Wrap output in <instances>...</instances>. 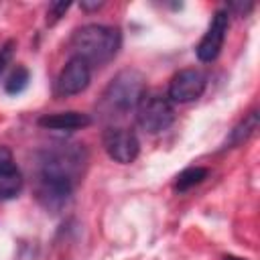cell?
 <instances>
[{
    "label": "cell",
    "instance_id": "cell-1",
    "mask_svg": "<svg viewBox=\"0 0 260 260\" xmlns=\"http://www.w3.org/2000/svg\"><path fill=\"white\" fill-rule=\"evenodd\" d=\"M87 152L81 144H55L37 154L35 191L39 203L51 211H61L73 195L83 175Z\"/></svg>",
    "mask_w": 260,
    "mask_h": 260
},
{
    "label": "cell",
    "instance_id": "cell-2",
    "mask_svg": "<svg viewBox=\"0 0 260 260\" xmlns=\"http://www.w3.org/2000/svg\"><path fill=\"white\" fill-rule=\"evenodd\" d=\"M122 47L120 28L108 24H83L73 30L69 51L89 65H104L112 61Z\"/></svg>",
    "mask_w": 260,
    "mask_h": 260
},
{
    "label": "cell",
    "instance_id": "cell-3",
    "mask_svg": "<svg viewBox=\"0 0 260 260\" xmlns=\"http://www.w3.org/2000/svg\"><path fill=\"white\" fill-rule=\"evenodd\" d=\"M146 91V79L136 69H122L106 85L98 110L106 118H122L136 110L138 102Z\"/></svg>",
    "mask_w": 260,
    "mask_h": 260
},
{
    "label": "cell",
    "instance_id": "cell-4",
    "mask_svg": "<svg viewBox=\"0 0 260 260\" xmlns=\"http://www.w3.org/2000/svg\"><path fill=\"white\" fill-rule=\"evenodd\" d=\"M175 120L173 102L160 91H144L136 106V122L148 134L165 132Z\"/></svg>",
    "mask_w": 260,
    "mask_h": 260
},
{
    "label": "cell",
    "instance_id": "cell-5",
    "mask_svg": "<svg viewBox=\"0 0 260 260\" xmlns=\"http://www.w3.org/2000/svg\"><path fill=\"white\" fill-rule=\"evenodd\" d=\"M205 85H207V75L201 69H195V67L181 69L179 73L173 75L167 98L175 104H187L201 98V93L205 91Z\"/></svg>",
    "mask_w": 260,
    "mask_h": 260
},
{
    "label": "cell",
    "instance_id": "cell-6",
    "mask_svg": "<svg viewBox=\"0 0 260 260\" xmlns=\"http://www.w3.org/2000/svg\"><path fill=\"white\" fill-rule=\"evenodd\" d=\"M102 142H104L108 156L120 165L132 162L140 152V142H138L136 134L128 128H118V126L106 128Z\"/></svg>",
    "mask_w": 260,
    "mask_h": 260
},
{
    "label": "cell",
    "instance_id": "cell-7",
    "mask_svg": "<svg viewBox=\"0 0 260 260\" xmlns=\"http://www.w3.org/2000/svg\"><path fill=\"white\" fill-rule=\"evenodd\" d=\"M89 81H91V65L85 63L81 57H71L57 77L55 91L57 95L63 98L77 95L89 85Z\"/></svg>",
    "mask_w": 260,
    "mask_h": 260
},
{
    "label": "cell",
    "instance_id": "cell-8",
    "mask_svg": "<svg viewBox=\"0 0 260 260\" xmlns=\"http://www.w3.org/2000/svg\"><path fill=\"white\" fill-rule=\"evenodd\" d=\"M230 26V12L225 10H217L211 18V24L207 28V32L203 35V39L197 45V57L203 63H211L217 59L223 41H225V32Z\"/></svg>",
    "mask_w": 260,
    "mask_h": 260
},
{
    "label": "cell",
    "instance_id": "cell-9",
    "mask_svg": "<svg viewBox=\"0 0 260 260\" xmlns=\"http://www.w3.org/2000/svg\"><path fill=\"white\" fill-rule=\"evenodd\" d=\"M22 185L24 179L14 162L12 150L8 146H0V201L16 197L22 191Z\"/></svg>",
    "mask_w": 260,
    "mask_h": 260
},
{
    "label": "cell",
    "instance_id": "cell-10",
    "mask_svg": "<svg viewBox=\"0 0 260 260\" xmlns=\"http://www.w3.org/2000/svg\"><path fill=\"white\" fill-rule=\"evenodd\" d=\"M37 124L41 128H47V130H79V128L89 126L91 118H89V114L69 110V112L45 114V116H41L37 120Z\"/></svg>",
    "mask_w": 260,
    "mask_h": 260
},
{
    "label": "cell",
    "instance_id": "cell-11",
    "mask_svg": "<svg viewBox=\"0 0 260 260\" xmlns=\"http://www.w3.org/2000/svg\"><path fill=\"white\" fill-rule=\"evenodd\" d=\"M258 124H260V116H258V112L254 110V112H250L242 122H238V124L234 126V130H230V134H228V138H225V142H223V150H225V148H236V146L244 144V142L258 130Z\"/></svg>",
    "mask_w": 260,
    "mask_h": 260
},
{
    "label": "cell",
    "instance_id": "cell-12",
    "mask_svg": "<svg viewBox=\"0 0 260 260\" xmlns=\"http://www.w3.org/2000/svg\"><path fill=\"white\" fill-rule=\"evenodd\" d=\"M207 175H209V169H205V167H189L183 173H179L177 183H175V189L183 193V191L199 185L203 179H207Z\"/></svg>",
    "mask_w": 260,
    "mask_h": 260
},
{
    "label": "cell",
    "instance_id": "cell-13",
    "mask_svg": "<svg viewBox=\"0 0 260 260\" xmlns=\"http://www.w3.org/2000/svg\"><path fill=\"white\" fill-rule=\"evenodd\" d=\"M28 81H30V73H28V69H26V67H22V65H18V67L10 73V77L6 79L4 89H6V93L16 95V93H20V91H24V89H26Z\"/></svg>",
    "mask_w": 260,
    "mask_h": 260
},
{
    "label": "cell",
    "instance_id": "cell-14",
    "mask_svg": "<svg viewBox=\"0 0 260 260\" xmlns=\"http://www.w3.org/2000/svg\"><path fill=\"white\" fill-rule=\"evenodd\" d=\"M69 6H71V2H65V0H61V2H51V4H49V10H47V22H49V24L57 22V20L69 10Z\"/></svg>",
    "mask_w": 260,
    "mask_h": 260
},
{
    "label": "cell",
    "instance_id": "cell-15",
    "mask_svg": "<svg viewBox=\"0 0 260 260\" xmlns=\"http://www.w3.org/2000/svg\"><path fill=\"white\" fill-rule=\"evenodd\" d=\"M12 45V43H10ZM10 45H6L4 49H0V73L4 71V67H6V63H8V59H10Z\"/></svg>",
    "mask_w": 260,
    "mask_h": 260
},
{
    "label": "cell",
    "instance_id": "cell-16",
    "mask_svg": "<svg viewBox=\"0 0 260 260\" xmlns=\"http://www.w3.org/2000/svg\"><path fill=\"white\" fill-rule=\"evenodd\" d=\"M79 6H81V10H87V12H91V10H98V8H102V6H104V2H98V0H93V2H87V0H83Z\"/></svg>",
    "mask_w": 260,
    "mask_h": 260
},
{
    "label": "cell",
    "instance_id": "cell-17",
    "mask_svg": "<svg viewBox=\"0 0 260 260\" xmlns=\"http://www.w3.org/2000/svg\"><path fill=\"white\" fill-rule=\"evenodd\" d=\"M223 260H244V258H238V256H223Z\"/></svg>",
    "mask_w": 260,
    "mask_h": 260
}]
</instances>
